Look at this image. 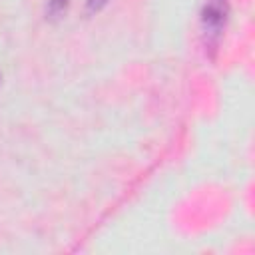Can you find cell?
<instances>
[{
    "mask_svg": "<svg viewBox=\"0 0 255 255\" xmlns=\"http://www.w3.org/2000/svg\"><path fill=\"white\" fill-rule=\"evenodd\" d=\"M108 2H110V0H88V12H90V14H96V12H100Z\"/></svg>",
    "mask_w": 255,
    "mask_h": 255,
    "instance_id": "cell-3",
    "label": "cell"
},
{
    "mask_svg": "<svg viewBox=\"0 0 255 255\" xmlns=\"http://www.w3.org/2000/svg\"><path fill=\"white\" fill-rule=\"evenodd\" d=\"M68 8V0H48V16L60 18Z\"/></svg>",
    "mask_w": 255,
    "mask_h": 255,
    "instance_id": "cell-2",
    "label": "cell"
},
{
    "mask_svg": "<svg viewBox=\"0 0 255 255\" xmlns=\"http://www.w3.org/2000/svg\"><path fill=\"white\" fill-rule=\"evenodd\" d=\"M227 18V0H207L201 14V28L207 48H215Z\"/></svg>",
    "mask_w": 255,
    "mask_h": 255,
    "instance_id": "cell-1",
    "label": "cell"
}]
</instances>
